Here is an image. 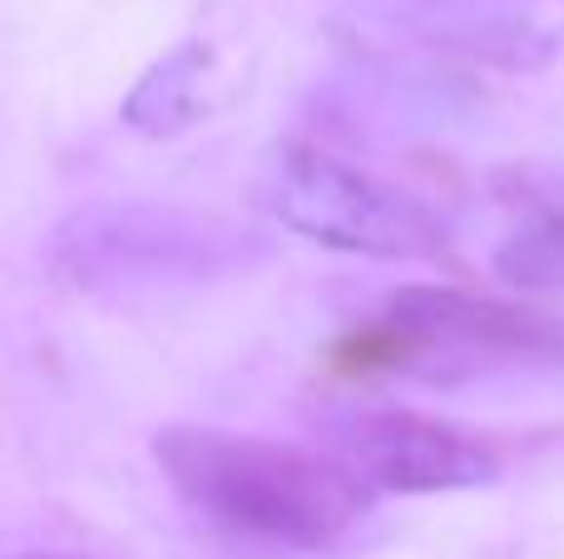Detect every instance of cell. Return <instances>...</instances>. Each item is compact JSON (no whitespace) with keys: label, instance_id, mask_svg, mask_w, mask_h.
<instances>
[{"label":"cell","instance_id":"7a4b0ae2","mask_svg":"<svg viewBox=\"0 0 564 559\" xmlns=\"http://www.w3.org/2000/svg\"><path fill=\"white\" fill-rule=\"evenodd\" d=\"M253 238L248 228L188 208L89 204L55 228L50 273L89 297L164 293L248 267Z\"/></svg>","mask_w":564,"mask_h":559},{"label":"cell","instance_id":"52a82bcc","mask_svg":"<svg viewBox=\"0 0 564 559\" xmlns=\"http://www.w3.org/2000/svg\"><path fill=\"white\" fill-rule=\"evenodd\" d=\"M496 273L520 293H564V204H530V218L496 248Z\"/></svg>","mask_w":564,"mask_h":559},{"label":"cell","instance_id":"5b68a950","mask_svg":"<svg viewBox=\"0 0 564 559\" xmlns=\"http://www.w3.org/2000/svg\"><path fill=\"white\" fill-rule=\"evenodd\" d=\"M387 317L436 352H496L525 362H564V317L540 307L496 303L460 287H401L387 297Z\"/></svg>","mask_w":564,"mask_h":559},{"label":"cell","instance_id":"3957f363","mask_svg":"<svg viewBox=\"0 0 564 559\" xmlns=\"http://www.w3.org/2000/svg\"><path fill=\"white\" fill-rule=\"evenodd\" d=\"M268 204L292 233L367 257H446V228L421 198L317 144H282L268 164Z\"/></svg>","mask_w":564,"mask_h":559},{"label":"cell","instance_id":"ba28073f","mask_svg":"<svg viewBox=\"0 0 564 559\" xmlns=\"http://www.w3.org/2000/svg\"><path fill=\"white\" fill-rule=\"evenodd\" d=\"M15 559H59V555H15Z\"/></svg>","mask_w":564,"mask_h":559},{"label":"cell","instance_id":"8992f818","mask_svg":"<svg viewBox=\"0 0 564 559\" xmlns=\"http://www.w3.org/2000/svg\"><path fill=\"white\" fill-rule=\"evenodd\" d=\"M204 69H208V45L204 40H184L169 55H159L154 65L139 75V85L124 99V124L139 134H178L198 119V89H204Z\"/></svg>","mask_w":564,"mask_h":559},{"label":"cell","instance_id":"277c9868","mask_svg":"<svg viewBox=\"0 0 564 559\" xmlns=\"http://www.w3.org/2000/svg\"><path fill=\"white\" fill-rule=\"evenodd\" d=\"M351 471L377 491L436 495L500 475V446L486 431L426 412H361L351 421Z\"/></svg>","mask_w":564,"mask_h":559},{"label":"cell","instance_id":"6da1fadb","mask_svg":"<svg viewBox=\"0 0 564 559\" xmlns=\"http://www.w3.org/2000/svg\"><path fill=\"white\" fill-rule=\"evenodd\" d=\"M154 461L198 515L292 550H322L367 511V481L351 465L263 436L164 426Z\"/></svg>","mask_w":564,"mask_h":559}]
</instances>
